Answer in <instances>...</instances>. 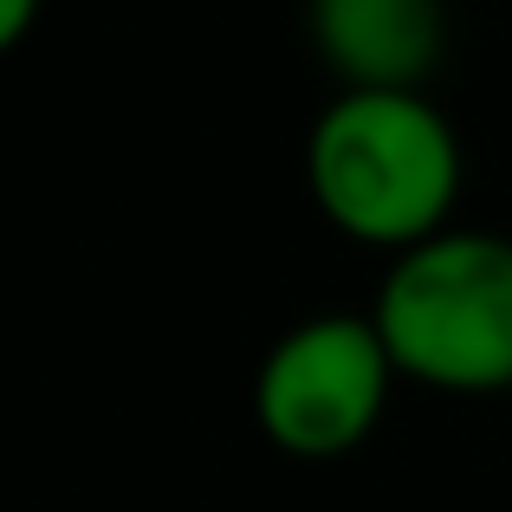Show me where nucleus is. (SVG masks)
I'll list each match as a JSON object with an SVG mask.
<instances>
[{
    "label": "nucleus",
    "mask_w": 512,
    "mask_h": 512,
    "mask_svg": "<svg viewBox=\"0 0 512 512\" xmlns=\"http://www.w3.org/2000/svg\"><path fill=\"white\" fill-rule=\"evenodd\" d=\"M39 7L46 0H0V46H26V33H33V20H39Z\"/></svg>",
    "instance_id": "obj_5"
},
{
    "label": "nucleus",
    "mask_w": 512,
    "mask_h": 512,
    "mask_svg": "<svg viewBox=\"0 0 512 512\" xmlns=\"http://www.w3.org/2000/svg\"><path fill=\"white\" fill-rule=\"evenodd\" d=\"M461 175V137L422 91H338L305 143L318 214L383 253L448 234Z\"/></svg>",
    "instance_id": "obj_1"
},
{
    "label": "nucleus",
    "mask_w": 512,
    "mask_h": 512,
    "mask_svg": "<svg viewBox=\"0 0 512 512\" xmlns=\"http://www.w3.org/2000/svg\"><path fill=\"white\" fill-rule=\"evenodd\" d=\"M396 357H389L376 318L357 312H318L299 318L253 376V415L260 435L279 454L299 461H338L363 448L383 422Z\"/></svg>",
    "instance_id": "obj_3"
},
{
    "label": "nucleus",
    "mask_w": 512,
    "mask_h": 512,
    "mask_svg": "<svg viewBox=\"0 0 512 512\" xmlns=\"http://www.w3.org/2000/svg\"><path fill=\"white\" fill-rule=\"evenodd\" d=\"M370 318L396 376L441 396H500L512 389V240L448 227L396 253Z\"/></svg>",
    "instance_id": "obj_2"
},
{
    "label": "nucleus",
    "mask_w": 512,
    "mask_h": 512,
    "mask_svg": "<svg viewBox=\"0 0 512 512\" xmlns=\"http://www.w3.org/2000/svg\"><path fill=\"white\" fill-rule=\"evenodd\" d=\"M305 26L344 91H422L448 46L441 0H305Z\"/></svg>",
    "instance_id": "obj_4"
}]
</instances>
